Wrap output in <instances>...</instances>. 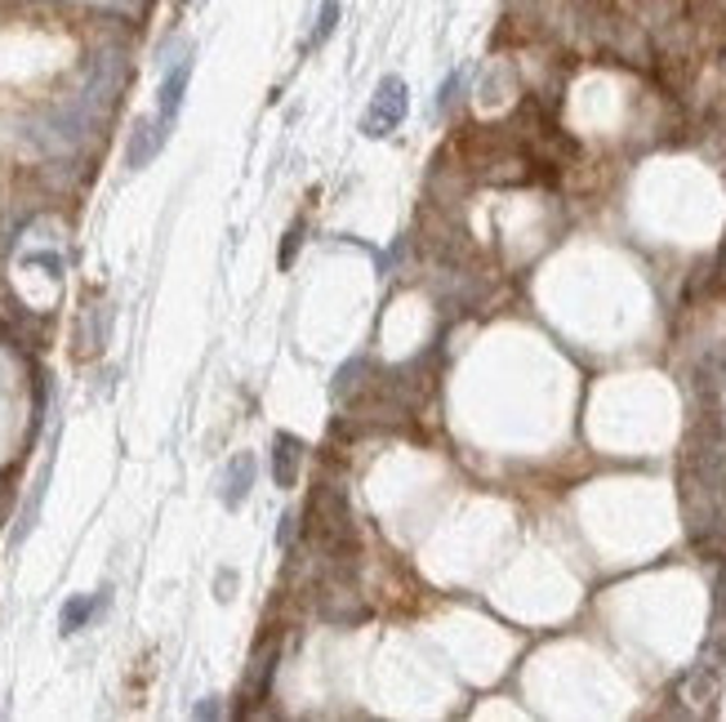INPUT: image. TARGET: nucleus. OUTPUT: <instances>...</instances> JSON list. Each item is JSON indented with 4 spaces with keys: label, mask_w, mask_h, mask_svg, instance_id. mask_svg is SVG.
Masks as SVG:
<instances>
[{
    "label": "nucleus",
    "mask_w": 726,
    "mask_h": 722,
    "mask_svg": "<svg viewBox=\"0 0 726 722\" xmlns=\"http://www.w3.org/2000/svg\"><path fill=\"white\" fill-rule=\"evenodd\" d=\"M722 678H726V624H713V633L700 646L691 674L682 678V700H691V713H713L717 709Z\"/></svg>",
    "instance_id": "7ed1b4c3"
},
{
    "label": "nucleus",
    "mask_w": 726,
    "mask_h": 722,
    "mask_svg": "<svg viewBox=\"0 0 726 722\" xmlns=\"http://www.w3.org/2000/svg\"><path fill=\"white\" fill-rule=\"evenodd\" d=\"M406 107H411L406 81L402 77H383L379 90H374V99H370V107H366V116H361V135H370V139L392 135V129L406 121Z\"/></svg>",
    "instance_id": "20e7f679"
},
{
    "label": "nucleus",
    "mask_w": 726,
    "mask_h": 722,
    "mask_svg": "<svg viewBox=\"0 0 726 722\" xmlns=\"http://www.w3.org/2000/svg\"><path fill=\"white\" fill-rule=\"evenodd\" d=\"M192 713H196V718H219V700H215V696H210V700H206V704H196V709H192Z\"/></svg>",
    "instance_id": "dca6fc26"
},
{
    "label": "nucleus",
    "mask_w": 726,
    "mask_h": 722,
    "mask_svg": "<svg viewBox=\"0 0 726 722\" xmlns=\"http://www.w3.org/2000/svg\"><path fill=\"white\" fill-rule=\"evenodd\" d=\"M187 81H192V58H178L174 68L165 72V81H161V121H174L178 116V107H183V94H187Z\"/></svg>",
    "instance_id": "6e6552de"
},
{
    "label": "nucleus",
    "mask_w": 726,
    "mask_h": 722,
    "mask_svg": "<svg viewBox=\"0 0 726 722\" xmlns=\"http://www.w3.org/2000/svg\"><path fill=\"white\" fill-rule=\"evenodd\" d=\"M99 603H103V598H72V603H62L58 629H62V633H77V629H85V624H90V616L99 611Z\"/></svg>",
    "instance_id": "9d476101"
},
{
    "label": "nucleus",
    "mask_w": 726,
    "mask_h": 722,
    "mask_svg": "<svg viewBox=\"0 0 726 722\" xmlns=\"http://www.w3.org/2000/svg\"><path fill=\"white\" fill-rule=\"evenodd\" d=\"M335 23H339V0H325V5H321V19H316V32H312V41H308V45L316 49L330 32H335Z\"/></svg>",
    "instance_id": "9b49d317"
},
{
    "label": "nucleus",
    "mask_w": 726,
    "mask_h": 722,
    "mask_svg": "<svg viewBox=\"0 0 726 722\" xmlns=\"http://www.w3.org/2000/svg\"><path fill=\"white\" fill-rule=\"evenodd\" d=\"M299 465H303V442L295 433H277L273 437V482L281 491H290L299 482Z\"/></svg>",
    "instance_id": "423d86ee"
},
{
    "label": "nucleus",
    "mask_w": 726,
    "mask_h": 722,
    "mask_svg": "<svg viewBox=\"0 0 726 722\" xmlns=\"http://www.w3.org/2000/svg\"><path fill=\"white\" fill-rule=\"evenodd\" d=\"M454 94H459V77H450V81H446V85H441V99H437V107H441V112H446V107H450V103H454Z\"/></svg>",
    "instance_id": "4468645a"
},
{
    "label": "nucleus",
    "mask_w": 726,
    "mask_h": 722,
    "mask_svg": "<svg viewBox=\"0 0 726 722\" xmlns=\"http://www.w3.org/2000/svg\"><path fill=\"white\" fill-rule=\"evenodd\" d=\"M165 135H170V121H161V116H139L135 129H129V144H125V165H129V170H143V165L165 148Z\"/></svg>",
    "instance_id": "39448f33"
},
{
    "label": "nucleus",
    "mask_w": 726,
    "mask_h": 722,
    "mask_svg": "<svg viewBox=\"0 0 726 722\" xmlns=\"http://www.w3.org/2000/svg\"><path fill=\"white\" fill-rule=\"evenodd\" d=\"M5 517H10V486L0 482V527H5Z\"/></svg>",
    "instance_id": "f3484780"
},
{
    "label": "nucleus",
    "mask_w": 726,
    "mask_h": 722,
    "mask_svg": "<svg viewBox=\"0 0 726 722\" xmlns=\"http://www.w3.org/2000/svg\"><path fill=\"white\" fill-rule=\"evenodd\" d=\"M713 624H726V558H722L717 580H713Z\"/></svg>",
    "instance_id": "f8f14e48"
},
{
    "label": "nucleus",
    "mask_w": 726,
    "mask_h": 722,
    "mask_svg": "<svg viewBox=\"0 0 726 722\" xmlns=\"http://www.w3.org/2000/svg\"><path fill=\"white\" fill-rule=\"evenodd\" d=\"M273 669H277V646H268V651H254V661H250V674H245V700H258V696H268Z\"/></svg>",
    "instance_id": "1a4fd4ad"
},
{
    "label": "nucleus",
    "mask_w": 726,
    "mask_h": 722,
    "mask_svg": "<svg viewBox=\"0 0 726 722\" xmlns=\"http://www.w3.org/2000/svg\"><path fill=\"white\" fill-rule=\"evenodd\" d=\"M232 584H237V575H232V571H223V575H219V598H223V603L232 598Z\"/></svg>",
    "instance_id": "2eb2a0df"
},
{
    "label": "nucleus",
    "mask_w": 726,
    "mask_h": 722,
    "mask_svg": "<svg viewBox=\"0 0 726 722\" xmlns=\"http://www.w3.org/2000/svg\"><path fill=\"white\" fill-rule=\"evenodd\" d=\"M682 513L700 553L726 558V433L700 428L682 450Z\"/></svg>",
    "instance_id": "f257e3e1"
},
{
    "label": "nucleus",
    "mask_w": 726,
    "mask_h": 722,
    "mask_svg": "<svg viewBox=\"0 0 726 722\" xmlns=\"http://www.w3.org/2000/svg\"><path fill=\"white\" fill-rule=\"evenodd\" d=\"M303 536L325 553V558H339L344 545H353V513H348V500L339 486L321 482L308 500V513H303Z\"/></svg>",
    "instance_id": "f03ea898"
},
{
    "label": "nucleus",
    "mask_w": 726,
    "mask_h": 722,
    "mask_svg": "<svg viewBox=\"0 0 726 722\" xmlns=\"http://www.w3.org/2000/svg\"><path fill=\"white\" fill-rule=\"evenodd\" d=\"M250 486H254V455H237L223 473V486H219L223 508H241L250 500Z\"/></svg>",
    "instance_id": "0eeeda50"
},
{
    "label": "nucleus",
    "mask_w": 726,
    "mask_h": 722,
    "mask_svg": "<svg viewBox=\"0 0 726 722\" xmlns=\"http://www.w3.org/2000/svg\"><path fill=\"white\" fill-rule=\"evenodd\" d=\"M178 5H187V0H178Z\"/></svg>",
    "instance_id": "a211bd4d"
},
{
    "label": "nucleus",
    "mask_w": 726,
    "mask_h": 722,
    "mask_svg": "<svg viewBox=\"0 0 726 722\" xmlns=\"http://www.w3.org/2000/svg\"><path fill=\"white\" fill-rule=\"evenodd\" d=\"M299 241H303V224H295V228L286 232V245H281V268H290V264H295V250H299Z\"/></svg>",
    "instance_id": "ddd939ff"
}]
</instances>
